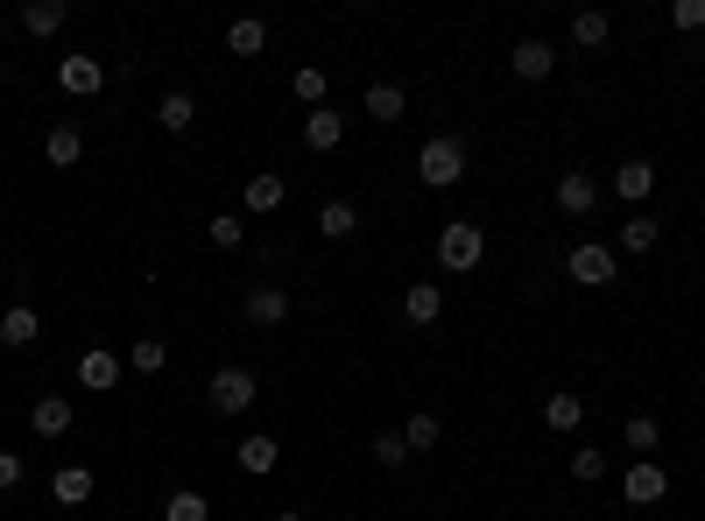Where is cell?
Wrapping results in <instances>:
<instances>
[{
  "instance_id": "cell-29",
  "label": "cell",
  "mask_w": 705,
  "mask_h": 521,
  "mask_svg": "<svg viewBox=\"0 0 705 521\" xmlns=\"http://www.w3.org/2000/svg\"><path fill=\"white\" fill-rule=\"evenodd\" d=\"M543 423H550V430H579V423H585V395H543Z\"/></svg>"
},
{
  "instance_id": "cell-8",
  "label": "cell",
  "mask_w": 705,
  "mask_h": 521,
  "mask_svg": "<svg viewBox=\"0 0 705 521\" xmlns=\"http://www.w3.org/2000/svg\"><path fill=\"white\" fill-rule=\"evenodd\" d=\"M79 388L85 395L121 388V353H113V345H85V353H79Z\"/></svg>"
},
{
  "instance_id": "cell-35",
  "label": "cell",
  "mask_w": 705,
  "mask_h": 521,
  "mask_svg": "<svg viewBox=\"0 0 705 521\" xmlns=\"http://www.w3.org/2000/svg\"><path fill=\"white\" fill-rule=\"evenodd\" d=\"M571 479H579V487H600V479H606V451H585V444H579V451H571Z\"/></svg>"
},
{
  "instance_id": "cell-36",
  "label": "cell",
  "mask_w": 705,
  "mask_h": 521,
  "mask_svg": "<svg viewBox=\"0 0 705 521\" xmlns=\"http://www.w3.org/2000/svg\"><path fill=\"white\" fill-rule=\"evenodd\" d=\"M671 29L698 35V29H705V0H671Z\"/></svg>"
},
{
  "instance_id": "cell-26",
  "label": "cell",
  "mask_w": 705,
  "mask_h": 521,
  "mask_svg": "<svg viewBox=\"0 0 705 521\" xmlns=\"http://www.w3.org/2000/svg\"><path fill=\"white\" fill-rule=\"evenodd\" d=\"M606 35H614V22H606L600 8H579V14H571V43H579V50H600Z\"/></svg>"
},
{
  "instance_id": "cell-22",
  "label": "cell",
  "mask_w": 705,
  "mask_h": 521,
  "mask_svg": "<svg viewBox=\"0 0 705 521\" xmlns=\"http://www.w3.org/2000/svg\"><path fill=\"white\" fill-rule=\"evenodd\" d=\"M190 121H198V100H190V92H163L156 100V127L163 134H190Z\"/></svg>"
},
{
  "instance_id": "cell-31",
  "label": "cell",
  "mask_w": 705,
  "mask_h": 521,
  "mask_svg": "<svg viewBox=\"0 0 705 521\" xmlns=\"http://www.w3.org/2000/svg\"><path fill=\"white\" fill-rule=\"evenodd\" d=\"M367 451H374V466H381V472H403V466H409V444H403V430H381V437L367 444Z\"/></svg>"
},
{
  "instance_id": "cell-9",
  "label": "cell",
  "mask_w": 705,
  "mask_h": 521,
  "mask_svg": "<svg viewBox=\"0 0 705 521\" xmlns=\"http://www.w3.org/2000/svg\"><path fill=\"white\" fill-rule=\"evenodd\" d=\"M360 113H367L374 127H395V121L409 113V92L395 85V79H381V85H367V92H360Z\"/></svg>"
},
{
  "instance_id": "cell-12",
  "label": "cell",
  "mask_w": 705,
  "mask_h": 521,
  "mask_svg": "<svg viewBox=\"0 0 705 521\" xmlns=\"http://www.w3.org/2000/svg\"><path fill=\"white\" fill-rule=\"evenodd\" d=\"M339 142H346V113H332V106L303 113V148H311V156H332Z\"/></svg>"
},
{
  "instance_id": "cell-34",
  "label": "cell",
  "mask_w": 705,
  "mask_h": 521,
  "mask_svg": "<svg viewBox=\"0 0 705 521\" xmlns=\"http://www.w3.org/2000/svg\"><path fill=\"white\" fill-rule=\"evenodd\" d=\"M325 92H332L325 71H318V64H297V100H303V106L318 113V106H325Z\"/></svg>"
},
{
  "instance_id": "cell-27",
  "label": "cell",
  "mask_w": 705,
  "mask_h": 521,
  "mask_svg": "<svg viewBox=\"0 0 705 521\" xmlns=\"http://www.w3.org/2000/svg\"><path fill=\"white\" fill-rule=\"evenodd\" d=\"M353 226H360V211H353L346 198H325V205H318V233H325V240H346Z\"/></svg>"
},
{
  "instance_id": "cell-28",
  "label": "cell",
  "mask_w": 705,
  "mask_h": 521,
  "mask_svg": "<svg viewBox=\"0 0 705 521\" xmlns=\"http://www.w3.org/2000/svg\"><path fill=\"white\" fill-rule=\"evenodd\" d=\"M621 444H628L635 458H650L656 444H663V423H656V416H628V423H621Z\"/></svg>"
},
{
  "instance_id": "cell-30",
  "label": "cell",
  "mask_w": 705,
  "mask_h": 521,
  "mask_svg": "<svg viewBox=\"0 0 705 521\" xmlns=\"http://www.w3.org/2000/svg\"><path fill=\"white\" fill-rule=\"evenodd\" d=\"M205 240L219 247V254H234V247L247 240V226H240V211H212V219H205Z\"/></svg>"
},
{
  "instance_id": "cell-17",
  "label": "cell",
  "mask_w": 705,
  "mask_h": 521,
  "mask_svg": "<svg viewBox=\"0 0 705 521\" xmlns=\"http://www.w3.org/2000/svg\"><path fill=\"white\" fill-rule=\"evenodd\" d=\"M50 500H56V508H85V500H92V472L85 466H56L50 472Z\"/></svg>"
},
{
  "instance_id": "cell-33",
  "label": "cell",
  "mask_w": 705,
  "mask_h": 521,
  "mask_svg": "<svg viewBox=\"0 0 705 521\" xmlns=\"http://www.w3.org/2000/svg\"><path fill=\"white\" fill-rule=\"evenodd\" d=\"M127 366H135V374H163V366H169V345H163V338H135V345H127Z\"/></svg>"
},
{
  "instance_id": "cell-24",
  "label": "cell",
  "mask_w": 705,
  "mask_h": 521,
  "mask_svg": "<svg viewBox=\"0 0 705 521\" xmlns=\"http://www.w3.org/2000/svg\"><path fill=\"white\" fill-rule=\"evenodd\" d=\"M226 50H234V56H261V50H269V22H255V14H240V22L226 29Z\"/></svg>"
},
{
  "instance_id": "cell-32",
  "label": "cell",
  "mask_w": 705,
  "mask_h": 521,
  "mask_svg": "<svg viewBox=\"0 0 705 521\" xmlns=\"http://www.w3.org/2000/svg\"><path fill=\"white\" fill-rule=\"evenodd\" d=\"M437 437H445V423H437L431 409H416V416L403 423V444H409V458H416V451H431V444H437Z\"/></svg>"
},
{
  "instance_id": "cell-15",
  "label": "cell",
  "mask_w": 705,
  "mask_h": 521,
  "mask_svg": "<svg viewBox=\"0 0 705 521\" xmlns=\"http://www.w3.org/2000/svg\"><path fill=\"white\" fill-rule=\"evenodd\" d=\"M282 466V444L269 430H255V437H240V472H255V479H269Z\"/></svg>"
},
{
  "instance_id": "cell-23",
  "label": "cell",
  "mask_w": 705,
  "mask_h": 521,
  "mask_svg": "<svg viewBox=\"0 0 705 521\" xmlns=\"http://www.w3.org/2000/svg\"><path fill=\"white\" fill-rule=\"evenodd\" d=\"M64 22H71L64 0H29V8H22V29H29V35H56Z\"/></svg>"
},
{
  "instance_id": "cell-6",
  "label": "cell",
  "mask_w": 705,
  "mask_h": 521,
  "mask_svg": "<svg viewBox=\"0 0 705 521\" xmlns=\"http://www.w3.org/2000/svg\"><path fill=\"white\" fill-rule=\"evenodd\" d=\"M56 85H64L71 100H100V92H106V64H100V56H56Z\"/></svg>"
},
{
  "instance_id": "cell-7",
  "label": "cell",
  "mask_w": 705,
  "mask_h": 521,
  "mask_svg": "<svg viewBox=\"0 0 705 521\" xmlns=\"http://www.w3.org/2000/svg\"><path fill=\"white\" fill-rule=\"evenodd\" d=\"M240 317H247V324H261V332H276V324L290 317V289H276V282H255V289L240 296Z\"/></svg>"
},
{
  "instance_id": "cell-2",
  "label": "cell",
  "mask_w": 705,
  "mask_h": 521,
  "mask_svg": "<svg viewBox=\"0 0 705 521\" xmlns=\"http://www.w3.org/2000/svg\"><path fill=\"white\" fill-rule=\"evenodd\" d=\"M416 177H424L431 190H452L466 177V142H459V134H431L424 156H416Z\"/></svg>"
},
{
  "instance_id": "cell-3",
  "label": "cell",
  "mask_w": 705,
  "mask_h": 521,
  "mask_svg": "<svg viewBox=\"0 0 705 521\" xmlns=\"http://www.w3.org/2000/svg\"><path fill=\"white\" fill-rule=\"evenodd\" d=\"M205 402H212V416H247L261 402V381L247 374V366H219V374L205 381Z\"/></svg>"
},
{
  "instance_id": "cell-4",
  "label": "cell",
  "mask_w": 705,
  "mask_h": 521,
  "mask_svg": "<svg viewBox=\"0 0 705 521\" xmlns=\"http://www.w3.org/2000/svg\"><path fill=\"white\" fill-rule=\"evenodd\" d=\"M564 275L579 282V289H606V282L621 275V254H614V247H600V240H579L564 254Z\"/></svg>"
},
{
  "instance_id": "cell-16",
  "label": "cell",
  "mask_w": 705,
  "mask_h": 521,
  "mask_svg": "<svg viewBox=\"0 0 705 521\" xmlns=\"http://www.w3.org/2000/svg\"><path fill=\"white\" fill-rule=\"evenodd\" d=\"M71 416H79V409H71V395H43V402L29 409V430H35V437H64Z\"/></svg>"
},
{
  "instance_id": "cell-11",
  "label": "cell",
  "mask_w": 705,
  "mask_h": 521,
  "mask_svg": "<svg viewBox=\"0 0 705 521\" xmlns=\"http://www.w3.org/2000/svg\"><path fill=\"white\" fill-rule=\"evenodd\" d=\"M550 198H558V211H564V219H585V211L600 205V184L585 177V169H564V177H558V190H550Z\"/></svg>"
},
{
  "instance_id": "cell-5",
  "label": "cell",
  "mask_w": 705,
  "mask_h": 521,
  "mask_svg": "<svg viewBox=\"0 0 705 521\" xmlns=\"http://www.w3.org/2000/svg\"><path fill=\"white\" fill-rule=\"evenodd\" d=\"M663 493H671V472H663L656 458H628V472H621V500H628V508H656Z\"/></svg>"
},
{
  "instance_id": "cell-38",
  "label": "cell",
  "mask_w": 705,
  "mask_h": 521,
  "mask_svg": "<svg viewBox=\"0 0 705 521\" xmlns=\"http://www.w3.org/2000/svg\"><path fill=\"white\" fill-rule=\"evenodd\" d=\"M276 521H311V514H303V508H282V514H276Z\"/></svg>"
},
{
  "instance_id": "cell-19",
  "label": "cell",
  "mask_w": 705,
  "mask_h": 521,
  "mask_svg": "<svg viewBox=\"0 0 705 521\" xmlns=\"http://www.w3.org/2000/svg\"><path fill=\"white\" fill-rule=\"evenodd\" d=\"M43 156H50V169H79L85 163V134L79 127H50L43 134Z\"/></svg>"
},
{
  "instance_id": "cell-10",
  "label": "cell",
  "mask_w": 705,
  "mask_h": 521,
  "mask_svg": "<svg viewBox=\"0 0 705 521\" xmlns=\"http://www.w3.org/2000/svg\"><path fill=\"white\" fill-rule=\"evenodd\" d=\"M508 64H516V79H522V85H543L550 71H558V50H550L543 35H522V43H516V56H508Z\"/></svg>"
},
{
  "instance_id": "cell-25",
  "label": "cell",
  "mask_w": 705,
  "mask_h": 521,
  "mask_svg": "<svg viewBox=\"0 0 705 521\" xmlns=\"http://www.w3.org/2000/svg\"><path fill=\"white\" fill-rule=\"evenodd\" d=\"M163 521H212V500H205L198 487H177L163 500Z\"/></svg>"
},
{
  "instance_id": "cell-14",
  "label": "cell",
  "mask_w": 705,
  "mask_h": 521,
  "mask_svg": "<svg viewBox=\"0 0 705 521\" xmlns=\"http://www.w3.org/2000/svg\"><path fill=\"white\" fill-rule=\"evenodd\" d=\"M650 190H656V163L628 156V163L614 169V198H621V205H642V198H650Z\"/></svg>"
},
{
  "instance_id": "cell-18",
  "label": "cell",
  "mask_w": 705,
  "mask_h": 521,
  "mask_svg": "<svg viewBox=\"0 0 705 521\" xmlns=\"http://www.w3.org/2000/svg\"><path fill=\"white\" fill-rule=\"evenodd\" d=\"M35 332H43V317H35L29 303H8V311H0V345L22 353V345H35Z\"/></svg>"
},
{
  "instance_id": "cell-1",
  "label": "cell",
  "mask_w": 705,
  "mask_h": 521,
  "mask_svg": "<svg viewBox=\"0 0 705 521\" xmlns=\"http://www.w3.org/2000/svg\"><path fill=\"white\" fill-rule=\"evenodd\" d=\"M480 261H487V226L445 219V233H437V268H445V275H473Z\"/></svg>"
},
{
  "instance_id": "cell-37",
  "label": "cell",
  "mask_w": 705,
  "mask_h": 521,
  "mask_svg": "<svg viewBox=\"0 0 705 521\" xmlns=\"http://www.w3.org/2000/svg\"><path fill=\"white\" fill-rule=\"evenodd\" d=\"M22 472H29V466H22V451H0V493L22 487Z\"/></svg>"
},
{
  "instance_id": "cell-20",
  "label": "cell",
  "mask_w": 705,
  "mask_h": 521,
  "mask_svg": "<svg viewBox=\"0 0 705 521\" xmlns=\"http://www.w3.org/2000/svg\"><path fill=\"white\" fill-rule=\"evenodd\" d=\"M282 198H290V184H282L276 169H255V177H247V190H240V205H247V211H276Z\"/></svg>"
},
{
  "instance_id": "cell-21",
  "label": "cell",
  "mask_w": 705,
  "mask_h": 521,
  "mask_svg": "<svg viewBox=\"0 0 705 521\" xmlns=\"http://www.w3.org/2000/svg\"><path fill=\"white\" fill-rule=\"evenodd\" d=\"M656 233H663V226L650 219V211H628V226L614 233V254H650V247H656Z\"/></svg>"
},
{
  "instance_id": "cell-13",
  "label": "cell",
  "mask_w": 705,
  "mask_h": 521,
  "mask_svg": "<svg viewBox=\"0 0 705 521\" xmlns=\"http://www.w3.org/2000/svg\"><path fill=\"white\" fill-rule=\"evenodd\" d=\"M437 317H445V289H437V282H409L403 324H416V332H424V324H437Z\"/></svg>"
}]
</instances>
